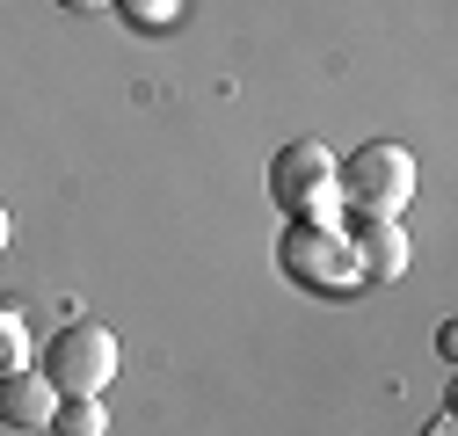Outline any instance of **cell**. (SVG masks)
I'll return each instance as SVG.
<instances>
[{
	"label": "cell",
	"instance_id": "6da1fadb",
	"mask_svg": "<svg viewBox=\"0 0 458 436\" xmlns=\"http://www.w3.org/2000/svg\"><path fill=\"white\" fill-rule=\"evenodd\" d=\"M335 204L350 211H371V218H400L415 204V153L408 146H357L350 160H335Z\"/></svg>",
	"mask_w": 458,
	"mask_h": 436
},
{
	"label": "cell",
	"instance_id": "7a4b0ae2",
	"mask_svg": "<svg viewBox=\"0 0 458 436\" xmlns=\"http://www.w3.org/2000/svg\"><path fill=\"white\" fill-rule=\"evenodd\" d=\"M117 364H124V349H117V335H109L102 320H73V327H59V335L44 342V378H51V393L59 400H95L109 378H117Z\"/></svg>",
	"mask_w": 458,
	"mask_h": 436
},
{
	"label": "cell",
	"instance_id": "3957f363",
	"mask_svg": "<svg viewBox=\"0 0 458 436\" xmlns=\"http://www.w3.org/2000/svg\"><path fill=\"white\" fill-rule=\"evenodd\" d=\"M269 197L306 226H335V153L320 138H292L269 160Z\"/></svg>",
	"mask_w": 458,
	"mask_h": 436
},
{
	"label": "cell",
	"instance_id": "277c9868",
	"mask_svg": "<svg viewBox=\"0 0 458 436\" xmlns=\"http://www.w3.org/2000/svg\"><path fill=\"white\" fill-rule=\"evenodd\" d=\"M276 255H284V269H292V277H306L313 291H350V284H357V255L342 247L335 226H292Z\"/></svg>",
	"mask_w": 458,
	"mask_h": 436
},
{
	"label": "cell",
	"instance_id": "5b68a950",
	"mask_svg": "<svg viewBox=\"0 0 458 436\" xmlns=\"http://www.w3.org/2000/svg\"><path fill=\"white\" fill-rule=\"evenodd\" d=\"M342 247L357 255V277H371V284H393V277H408V233H400V218H371V211H357L350 226H342Z\"/></svg>",
	"mask_w": 458,
	"mask_h": 436
},
{
	"label": "cell",
	"instance_id": "8992f818",
	"mask_svg": "<svg viewBox=\"0 0 458 436\" xmlns=\"http://www.w3.org/2000/svg\"><path fill=\"white\" fill-rule=\"evenodd\" d=\"M51 415H59V393H51L44 371L0 378V422H8V429H51Z\"/></svg>",
	"mask_w": 458,
	"mask_h": 436
},
{
	"label": "cell",
	"instance_id": "52a82bcc",
	"mask_svg": "<svg viewBox=\"0 0 458 436\" xmlns=\"http://www.w3.org/2000/svg\"><path fill=\"white\" fill-rule=\"evenodd\" d=\"M51 429H59V436H102V429H109V415H102V400H59Z\"/></svg>",
	"mask_w": 458,
	"mask_h": 436
},
{
	"label": "cell",
	"instance_id": "ba28073f",
	"mask_svg": "<svg viewBox=\"0 0 458 436\" xmlns=\"http://www.w3.org/2000/svg\"><path fill=\"white\" fill-rule=\"evenodd\" d=\"M22 364H30V327H22V313L0 306V378H15Z\"/></svg>",
	"mask_w": 458,
	"mask_h": 436
},
{
	"label": "cell",
	"instance_id": "9c48e42d",
	"mask_svg": "<svg viewBox=\"0 0 458 436\" xmlns=\"http://www.w3.org/2000/svg\"><path fill=\"white\" fill-rule=\"evenodd\" d=\"M124 8H131V15L146 22V29H160L167 15H175V0H124Z\"/></svg>",
	"mask_w": 458,
	"mask_h": 436
},
{
	"label": "cell",
	"instance_id": "30bf717a",
	"mask_svg": "<svg viewBox=\"0 0 458 436\" xmlns=\"http://www.w3.org/2000/svg\"><path fill=\"white\" fill-rule=\"evenodd\" d=\"M59 8H73V15H102V8H117V0H59Z\"/></svg>",
	"mask_w": 458,
	"mask_h": 436
},
{
	"label": "cell",
	"instance_id": "8fae6325",
	"mask_svg": "<svg viewBox=\"0 0 458 436\" xmlns=\"http://www.w3.org/2000/svg\"><path fill=\"white\" fill-rule=\"evenodd\" d=\"M8 240H15V218H8V204H0V255H8Z\"/></svg>",
	"mask_w": 458,
	"mask_h": 436
}]
</instances>
